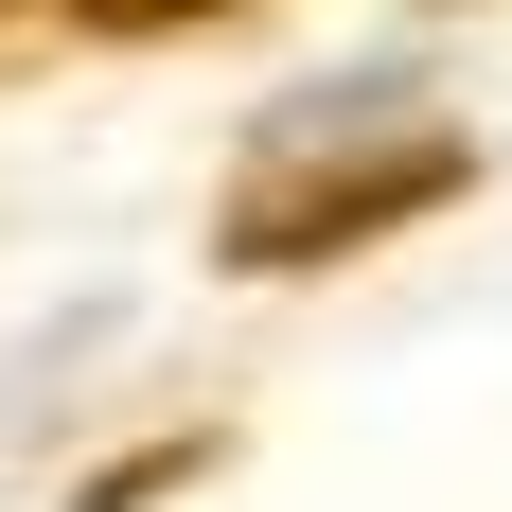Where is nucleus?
Returning <instances> with one entry per match:
<instances>
[{
	"label": "nucleus",
	"instance_id": "1",
	"mask_svg": "<svg viewBox=\"0 0 512 512\" xmlns=\"http://www.w3.org/2000/svg\"><path fill=\"white\" fill-rule=\"evenodd\" d=\"M460 195V142L442 124H407L389 159H265L248 195H230V265H336V248H371V230H407V212H442Z\"/></svg>",
	"mask_w": 512,
	"mask_h": 512
},
{
	"label": "nucleus",
	"instance_id": "2",
	"mask_svg": "<svg viewBox=\"0 0 512 512\" xmlns=\"http://www.w3.org/2000/svg\"><path fill=\"white\" fill-rule=\"evenodd\" d=\"M89 36H212V18H248V0H71Z\"/></svg>",
	"mask_w": 512,
	"mask_h": 512
}]
</instances>
